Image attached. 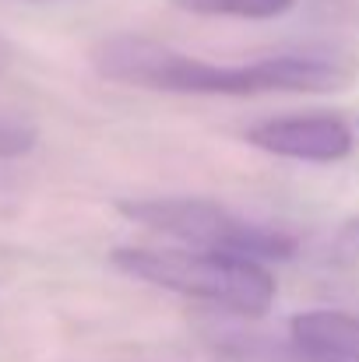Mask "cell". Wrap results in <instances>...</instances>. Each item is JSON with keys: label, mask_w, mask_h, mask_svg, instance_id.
Returning a JSON list of instances; mask_svg holds the SVG:
<instances>
[{"label": "cell", "mask_w": 359, "mask_h": 362, "mask_svg": "<svg viewBox=\"0 0 359 362\" xmlns=\"http://www.w3.org/2000/svg\"><path fill=\"white\" fill-rule=\"evenodd\" d=\"M117 211L127 222L183 240L198 250L243 253L257 260H285L296 250V243L289 236L237 218L233 211L205 197H137V201H120Z\"/></svg>", "instance_id": "3"}, {"label": "cell", "mask_w": 359, "mask_h": 362, "mask_svg": "<svg viewBox=\"0 0 359 362\" xmlns=\"http://www.w3.org/2000/svg\"><path fill=\"white\" fill-rule=\"evenodd\" d=\"M32 4H39V0H32Z\"/></svg>", "instance_id": "10"}, {"label": "cell", "mask_w": 359, "mask_h": 362, "mask_svg": "<svg viewBox=\"0 0 359 362\" xmlns=\"http://www.w3.org/2000/svg\"><path fill=\"white\" fill-rule=\"evenodd\" d=\"M35 123L11 113V110H0V158H18V155H28L35 148Z\"/></svg>", "instance_id": "7"}, {"label": "cell", "mask_w": 359, "mask_h": 362, "mask_svg": "<svg viewBox=\"0 0 359 362\" xmlns=\"http://www.w3.org/2000/svg\"><path fill=\"white\" fill-rule=\"evenodd\" d=\"M246 359L253 362H335V359H321L300 345H246Z\"/></svg>", "instance_id": "8"}, {"label": "cell", "mask_w": 359, "mask_h": 362, "mask_svg": "<svg viewBox=\"0 0 359 362\" xmlns=\"http://www.w3.org/2000/svg\"><path fill=\"white\" fill-rule=\"evenodd\" d=\"M106 81L176 95H264V92H338L349 74L314 57H271L257 64H205L144 35H113L92 49Z\"/></svg>", "instance_id": "1"}, {"label": "cell", "mask_w": 359, "mask_h": 362, "mask_svg": "<svg viewBox=\"0 0 359 362\" xmlns=\"http://www.w3.org/2000/svg\"><path fill=\"white\" fill-rule=\"evenodd\" d=\"M246 141L278 158L300 162H342L353 151V127L331 113H300L253 123Z\"/></svg>", "instance_id": "4"}, {"label": "cell", "mask_w": 359, "mask_h": 362, "mask_svg": "<svg viewBox=\"0 0 359 362\" xmlns=\"http://www.w3.org/2000/svg\"><path fill=\"white\" fill-rule=\"evenodd\" d=\"M176 7L190 11V14H208V18H250V21H264V18H278L285 11H292L296 0H173Z\"/></svg>", "instance_id": "6"}, {"label": "cell", "mask_w": 359, "mask_h": 362, "mask_svg": "<svg viewBox=\"0 0 359 362\" xmlns=\"http://www.w3.org/2000/svg\"><path fill=\"white\" fill-rule=\"evenodd\" d=\"M113 267L144 285L215 303L237 317L257 320L275 303V278L257 257L222 250H113Z\"/></svg>", "instance_id": "2"}, {"label": "cell", "mask_w": 359, "mask_h": 362, "mask_svg": "<svg viewBox=\"0 0 359 362\" xmlns=\"http://www.w3.org/2000/svg\"><path fill=\"white\" fill-rule=\"evenodd\" d=\"M7 60H11V46H7V42L0 39V71L7 67Z\"/></svg>", "instance_id": "9"}, {"label": "cell", "mask_w": 359, "mask_h": 362, "mask_svg": "<svg viewBox=\"0 0 359 362\" xmlns=\"http://www.w3.org/2000/svg\"><path fill=\"white\" fill-rule=\"evenodd\" d=\"M289 341L335 362H359V317L346 310H307L289 324Z\"/></svg>", "instance_id": "5"}]
</instances>
